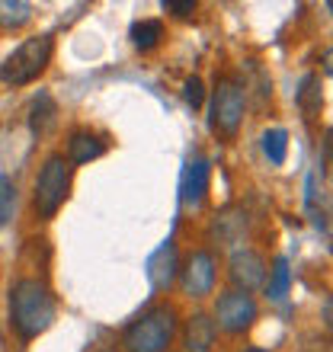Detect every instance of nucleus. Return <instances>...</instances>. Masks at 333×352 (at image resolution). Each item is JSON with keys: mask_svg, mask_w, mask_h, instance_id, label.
<instances>
[{"mask_svg": "<svg viewBox=\"0 0 333 352\" xmlns=\"http://www.w3.org/2000/svg\"><path fill=\"white\" fill-rule=\"evenodd\" d=\"M10 324L23 340H36L55 324V298L45 282L19 278L10 288Z\"/></svg>", "mask_w": 333, "mask_h": 352, "instance_id": "f257e3e1", "label": "nucleus"}, {"mask_svg": "<svg viewBox=\"0 0 333 352\" xmlns=\"http://www.w3.org/2000/svg\"><path fill=\"white\" fill-rule=\"evenodd\" d=\"M176 311L173 307H151L148 314H141L135 324L125 327L122 333V349L125 352H166L176 336Z\"/></svg>", "mask_w": 333, "mask_h": 352, "instance_id": "f03ea898", "label": "nucleus"}, {"mask_svg": "<svg viewBox=\"0 0 333 352\" xmlns=\"http://www.w3.org/2000/svg\"><path fill=\"white\" fill-rule=\"evenodd\" d=\"M55 52V38L52 36H32L13 52V55L0 65V80L10 87H26L42 77V71L52 61Z\"/></svg>", "mask_w": 333, "mask_h": 352, "instance_id": "7ed1b4c3", "label": "nucleus"}, {"mask_svg": "<svg viewBox=\"0 0 333 352\" xmlns=\"http://www.w3.org/2000/svg\"><path fill=\"white\" fill-rule=\"evenodd\" d=\"M71 192V164L65 154H52L36 176V212L42 218H55Z\"/></svg>", "mask_w": 333, "mask_h": 352, "instance_id": "20e7f679", "label": "nucleus"}, {"mask_svg": "<svg viewBox=\"0 0 333 352\" xmlns=\"http://www.w3.org/2000/svg\"><path fill=\"white\" fill-rule=\"evenodd\" d=\"M244 109H247V90L241 87V80L218 77L212 93V119H208L212 131H218L224 138L237 135V129L244 122Z\"/></svg>", "mask_w": 333, "mask_h": 352, "instance_id": "39448f33", "label": "nucleus"}, {"mask_svg": "<svg viewBox=\"0 0 333 352\" xmlns=\"http://www.w3.org/2000/svg\"><path fill=\"white\" fill-rule=\"evenodd\" d=\"M257 320V301L247 292H228L215 305V327H222L224 333H244Z\"/></svg>", "mask_w": 333, "mask_h": 352, "instance_id": "423d86ee", "label": "nucleus"}, {"mask_svg": "<svg viewBox=\"0 0 333 352\" xmlns=\"http://www.w3.org/2000/svg\"><path fill=\"white\" fill-rule=\"evenodd\" d=\"M180 285L189 298H202L212 292L215 285V256L208 250H199L186 260L183 272H180Z\"/></svg>", "mask_w": 333, "mask_h": 352, "instance_id": "0eeeda50", "label": "nucleus"}, {"mask_svg": "<svg viewBox=\"0 0 333 352\" xmlns=\"http://www.w3.org/2000/svg\"><path fill=\"white\" fill-rule=\"evenodd\" d=\"M208 179H212V164L205 157H189L183 167V176H180V202L186 208H199L208 192Z\"/></svg>", "mask_w": 333, "mask_h": 352, "instance_id": "6e6552de", "label": "nucleus"}, {"mask_svg": "<svg viewBox=\"0 0 333 352\" xmlns=\"http://www.w3.org/2000/svg\"><path fill=\"white\" fill-rule=\"evenodd\" d=\"M231 278L234 285H241L237 292H253L257 285L266 282V260L257 250H237L231 256Z\"/></svg>", "mask_w": 333, "mask_h": 352, "instance_id": "1a4fd4ad", "label": "nucleus"}, {"mask_svg": "<svg viewBox=\"0 0 333 352\" xmlns=\"http://www.w3.org/2000/svg\"><path fill=\"white\" fill-rule=\"evenodd\" d=\"M176 243L173 241H166L160 243L158 250L148 256V282L154 292H166V288L173 285V278H176Z\"/></svg>", "mask_w": 333, "mask_h": 352, "instance_id": "9d476101", "label": "nucleus"}, {"mask_svg": "<svg viewBox=\"0 0 333 352\" xmlns=\"http://www.w3.org/2000/svg\"><path fill=\"white\" fill-rule=\"evenodd\" d=\"M58 122V106L55 100L48 96V93H39L36 100H32V109H29V129H32V135H48V131L55 129Z\"/></svg>", "mask_w": 333, "mask_h": 352, "instance_id": "9b49d317", "label": "nucleus"}, {"mask_svg": "<svg viewBox=\"0 0 333 352\" xmlns=\"http://www.w3.org/2000/svg\"><path fill=\"white\" fill-rule=\"evenodd\" d=\"M103 151H106V144H103L96 135L77 131V135H71V141H67V164H90V160L103 157Z\"/></svg>", "mask_w": 333, "mask_h": 352, "instance_id": "f8f14e48", "label": "nucleus"}, {"mask_svg": "<svg viewBox=\"0 0 333 352\" xmlns=\"http://www.w3.org/2000/svg\"><path fill=\"white\" fill-rule=\"evenodd\" d=\"M215 333H218L215 320H208L205 314H195L193 320H189V327H186V346H193V349H208V352H212Z\"/></svg>", "mask_w": 333, "mask_h": 352, "instance_id": "ddd939ff", "label": "nucleus"}, {"mask_svg": "<svg viewBox=\"0 0 333 352\" xmlns=\"http://www.w3.org/2000/svg\"><path fill=\"white\" fill-rule=\"evenodd\" d=\"M160 38H164V23H160V19H138V23L131 26V45L141 48V52L158 48Z\"/></svg>", "mask_w": 333, "mask_h": 352, "instance_id": "4468645a", "label": "nucleus"}, {"mask_svg": "<svg viewBox=\"0 0 333 352\" xmlns=\"http://www.w3.org/2000/svg\"><path fill=\"white\" fill-rule=\"evenodd\" d=\"M298 106L305 109V116H317L324 106V93H321V77L317 74H305L301 90H298Z\"/></svg>", "mask_w": 333, "mask_h": 352, "instance_id": "2eb2a0df", "label": "nucleus"}, {"mask_svg": "<svg viewBox=\"0 0 333 352\" xmlns=\"http://www.w3.org/2000/svg\"><path fill=\"white\" fill-rule=\"evenodd\" d=\"M263 154L269 164H286L288 157V131L286 129H266L263 131Z\"/></svg>", "mask_w": 333, "mask_h": 352, "instance_id": "dca6fc26", "label": "nucleus"}, {"mask_svg": "<svg viewBox=\"0 0 333 352\" xmlns=\"http://www.w3.org/2000/svg\"><path fill=\"white\" fill-rule=\"evenodd\" d=\"M32 19V7L26 0H0V26L3 29H19Z\"/></svg>", "mask_w": 333, "mask_h": 352, "instance_id": "f3484780", "label": "nucleus"}, {"mask_svg": "<svg viewBox=\"0 0 333 352\" xmlns=\"http://www.w3.org/2000/svg\"><path fill=\"white\" fill-rule=\"evenodd\" d=\"M288 288H292V269H288L286 256H279L276 266H272V278H269L266 295L272 298V301H282V298L288 295Z\"/></svg>", "mask_w": 333, "mask_h": 352, "instance_id": "a211bd4d", "label": "nucleus"}, {"mask_svg": "<svg viewBox=\"0 0 333 352\" xmlns=\"http://www.w3.org/2000/svg\"><path fill=\"white\" fill-rule=\"evenodd\" d=\"M13 208H17V186H13V179H10V176L0 173V231L10 224Z\"/></svg>", "mask_w": 333, "mask_h": 352, "instance_id": "6ab92c4d", "label": "nucleus"}, {"mask_svg": "<svg viewBox=\"0 0 333 352\" xmlns=\"http://www.w3.org/2000/svg\"><path fill=\"white\" fill-rule=\"evenodd\" d=\"M183 100L193 106V109H199L202 106V100H205V84L199 80V77H189L183 84Z\"/></svg>", "mask_w": 333, "mask_h": 352, "instance_id": "aec40b11", "label": "nucleus"}, {"mask_svg": "<svg viewBox=\"0 0 333 352\" xmlns=\"http://www.w3.org/2000/svg\"><path fill=\"white\" fill-rule=\"evenodd\" d=\"M164 10L173 16H193L195 13V0H164Z\"/></svg>", "mask_w": 333, "mask_h": 352, "instance_id": "412c9836", "label": "nucleus"}, {"mask_svg": "<svg viewBox=\"0 0 333 352\" xmlns=\"http://www.w3.org/2000/svg\"><path fill=\"white\" fill-rule=\"evenodd\" d=\"M324 324L330 327V298H327V301H324Z\"/></svg>", "mask_w": 333, "mask_h": 352, "instance_id": "4be33fe9", "label": "nucleus"}, {"mask_svg": "<svg viewBox=\"0 0 333 352\" xmlns=\"http://www.w3.org/2000/svg\"><path fill=\"white\" fill-rule=\"evenodd\" d=\"M180 352H208V349H193V346H183Z\"/></svg>", "mask_w": 333, "mask_h": 352, "instance_id": "5701e85b", "label": "nucleus"}, {"mask_svg": "<svg viewBox=\"0 0 333 352\" xmlns=\"http://www.w3.org/2000/svg\"><path fill=\"white\" fill-rule=\"evenodd\" d=\"M244 352H266V349H244Z\"/></svg>", "mask_w": 333, "mask_h": 352, "instance_id": "b1692460", "label": "nucleus"}]
</instances>
